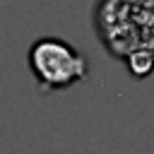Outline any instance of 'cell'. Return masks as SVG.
Segmentation results:
<instances>
[{
	"label": "cell",
	"mask_w": 154,
	"mask_h": 154,
	"mask_svg": "<svg viewBox=\"0 0 154 154\" xmlns=\"http://www.w3.org/2000/svg\"><path fill=\"white\" fill-rule=\"evenodd\" d=\"M91 19L108 55L118 60L137 51L154 55V0H96Z\"/></svg>",
	"instance_id": "cell-1"
},
{
	"label": "cell",
	"mask_w": 154,
	"mask_h": 154,
	"mask_svg": "<svg viewBox=\"0 0 154 154\" xmlns=\"http://www.w3.org/2000/svg\"><path fill=\"white\" fill-rule=\"evenodd\" d=\"M26 65L41 91H60L89 75V60L63 36H38L26 51Z\"/></svg>",
	"instance_id": "cell-2"
},
{
	"label": "cell",
	"mask_w": 154,
	"mask_h": 154,
	"mask_svg": "<svg viewBox=\"0 0 154 154\" xmlns=\"http://www.w3.org/2000/svg\"><path fill=\"white\" fill-rule=\"evenodd\" d=\"M125 67L128 72L135 77V79H144L154 72V55L147 53V51H137V53H130L125 60Z\"/></svg>",
	"instance_id": "cell-3"
}]
</instances>
